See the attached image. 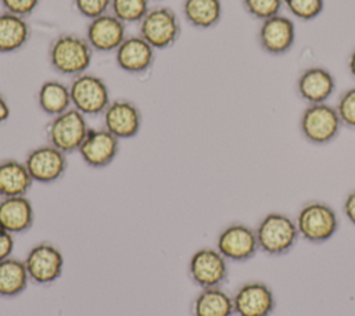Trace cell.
I'll use <instances>...</instances> for the list:
<instances>
[{
  "mask_svg": "<svg viewBox=\"0 0 355 316\" xmlns=\"http://www.w3.org/2000/svg\"><path fill=\"white\" fill-rule=\"evenodd\" d=\"M94 50L85 36L65 32L55 36L49 46V64L61 76H79L87 72Z\"/></svg>",
  "mask_w": 355,
  "mask_h": 316,
  "instance_id": "obj_1",
  "label": "cell"
},
{
  "mask_svg": "<svg viewBox=\"0 0 355 316\" xmlns=\"http://www.w3.org/2000/svg\"><path fill=\"white\" fill-rule=\"evenodd\" d=\"M255 234L259 249L273 256L288 252L300 237L295 220L280 212L265 215L255 227Z\"/></svg>",
  "mask_w": 355,
  "mask_h": 316,
  "instance_id": "obj_2",
  "label": "cell"
},
{
  "mask_svg": "<svg viewBox=\"0 0 355 316\" xmlns=\"http://www.w3.org/2000/svg\"><path fill=\"white\" fill-rule=\"evenodd\" d=\"M295 225L300 237L309 243L320 244L330 240L338 229L336 211L322 201H309L300 209Z\"/></svg>",
  "mask_w": 355,
  "mask_h": 316,
  "instance_id": "obj_3",
  "label": "cell"
},
{
  "mask_svg": "<svg viewBox=\"0 0 355 316\" xmlns=\"http://www.w3.org/2000/svg\"><path fill=\"white\" fill-rule=\"evenodd\" d=\"M89 129L86 116L78 109L69 108L65 112L53 116L46 125L44 133L49 144L68 155L79 150Z\"/></svg>",
  "mask_w": 355,
  "mask_h": 316,
  "instance_id": "obj_4",
  "label": "cell"
},
{
  "mask_svg": "<svg viewBox=\"0 0 355 316\" xmlns=\"http://www.w3.org/2000/svg\"><path fill=\"white\" fill-rule=\"evenodd\" d=\"M182 24L169 7L150 8L139 22V35L155 50L172 47L180 37Z\"/></svg>",
  "mask_w": 355,
  "mask_h": 316,
  "instance_id": "obj_5",
  "label": "cell"
},
{
  "mask_svg": "<svg viewBox=\"0 0 355 316\" xmlns=\"http://www.w3.org/2000/svg\"><path fill=\"white\" fill-rule=\"evenodd\" d=\"M69 91L72 108L78 109L85 116L103 115L111 103L110 89L105 80L94 73L85 72L72 78Z\"/></svg>",
  "mask_w": 355,
  "mask_h": 316,
  "instance_id": "obj_6",
  "label": "cell"
},
{
  "mask_svg": "<svg viewBox=\"0 0 355 316\" xmlns=\"http://www.w3.org/2000/svg\"><path fill=\"white\" fill-rule=\"evenodd\" d=\"M341 126L336 107L327 103L308 104L300 116L301 134L306 141L318 146L333 141Z\"/></svg>",
  "mask_w": 355,
  "mask_h": 316,
  "instance_id": "obj_7",
  "label": "cell"
},
{
  "mask_svg": "<svg viewBox=\"0 0 355 316\" xmlns=\"http://www.w3.org/2000/svg\"><path fill=\"white\" fill-rule=\"evenodd\" d=\"M24 262L31 281L39 286H50L55 283L64 270L62 252L49 241L35 244L28 251Z\"/></svg>",
  "mask_w": 355,
  "mask_h": 316,
  "instance_id": "obj_8",
  "label": "cell"
},
{
  "mask_svg": "<svg viewBox=\"0 0 355 316\" xmlns=\"http://www.w3.org/2000/svg\"><path fill=\"white\" fill-rule=\"evenodd\" d=\"M189 276L200 288L220 287L227 279V259L216 249L204 247L189 259Z\"/></svg>",
  "mask_w": 355,
  "mask_h": 316,
  "instance_id": "obj_9",
  "label": "cell"
},
{
  "mask_svg": "<svg viewBox=\"0 0 355 316\" xmlns=\"http://www.w3.org/2000/svg\"><path fill=\"white\" fill-rule=\"evenodd\" d=\"M24 162L33 182L40 184H51L60 180L68 168L67 154L49 143L32 148Z\"/></svg>",
  "mask_w": 355,
  "mask_h": 316,
  "instance_id": "obj_10",
  "label": "cell"
},
{
  "mask_svg": "<svg viewBox=\"0 0 355 316\" xmlns=\"http://www.w3.org/2000/svg\"><path fill=\"white\" fill-rule=\"evenodd\" d=\"M216 249L233 262H245L259 249L255 229L244 223L226 226L216 238Z\"/></svg>",
  "mask_w": 355,
  "mask_h": 316,
  "instance_id": "obj_11",
  "label": "cell"
},
{
  "mask_svg": "<svg viewBox=\"0 0 355 316\" xmlns=\"http://www.w3.org/2000/svg\"><path fill=\"white\" fill-rule=\"evenodd\" d=\"M104 128L119 140L133 139L141 129V111L128 98L111 100L103 112Z\"/></svg>",
  "mask_w": 355,
  "mask_h": 316,
  "instance_id": "obj_12",
  "label": "cell"
},
{
  "mask_svg": "<svg viewBox=\"0 0 355 316\" xmlns=\"http://www.w3.org/2000/svg\"><path fill=\"white\" fill-rule=\"evenodd\" d=\"M85 37L97 53H115L128 37L126 24L118 19L114 14L107 12L89 21Z\"/></svg>",
  "mask_w": 355,
  "mask_h": 316,
  "instance_id": "obj_13",
  "label": "cell"
},
{
  "mask_svg": "<svg viewBox=\"0 0 355 316\" xmlns=\"http://www.w3.org/2000/svg\"><path fill=\"white\" fill-rule=\"evenodd\" d=\"M78 152L87 166L94 169L105 168L114 162L119 152V139L105 128H90Z\"/></svg>",
  "mask_w": 355,
  "mask_h": 316,
  "instance_id": "obj_14",
  "label": "cell"
},
{
  "mask_svg": "<svg viewBox=\"0 0 355 316\" xmlns=\"http://www.w3.org/2000/svg\"><path fill=\"white\" fill-rule=\"evenodd\" d=\"M258 44L266 54L283 55L291 50L295 42V25L284 15H275L261 22Z\"/></svg>",
  "mask_w": 355,
  "mask_h": 316,
  "instance_id": "obj_15",
  "label": "cell"
},
{
  "mask_svg": "<svg viewBox=\"0 0 355 316\" xmlns=\"http://www.w3.org/2000/svg\"><path fill=\"white\" fill-rule=\"evenodd\" d=\"M232 298L237 316H269L276 304L272 290L262 281L241 284Z\"/></svg>",
  "mask_w": 355,
  "mask_h": 316,
  "instance_id": "obj_16",
  "label": "cell"
},
{
  "mask_svg": "<svg viewBox=\"0 0 355 316\" xmlns=\"http://www.w3.org/2000/svg\"><path fill=\"white\" fill-rule=\"evenodd\" d=\"M336 79L333 73L320 65L305 68L297 78V96L306 104L326 103L334 93Z\"/></svg>",
  "mask_w": 355,
  "mask_h": 316,
  "instance_id": "obj_17",
  "label": "cell"
},
{
  "mask_svg": "<svg viewBox=\"0 0 355 316\" xmlns=\"http://www.w3.org/2000/svg\"><path fill=\"white\" fill-rule=\"evenodd\" d=\"M155 61V49L140 35L128 36L115 51V62L122 71L140 75L147 72Z\"/></svg>",
  "mask_w": 355,
  "mask_h": 316,
  "instance_id": "obj_18",
  "label": "cell"
},
{
  "mask_svg": "<svg viewBox=\"0 0 355 316\" xmlns=\"http://www.w3.org/2000/svg\"><path fill=\"white\" fill-rule=\"evenodd\" d=\"M35 209L26 195L0 198V227L11 234H19L32 227Z\"/></svg>",
  "mask_w": 355,
  "mask_h": 316,
  "instance_id": "obj_19",
  "label": "cell"
},
{
  "mask_svg": "<svg viewBox=\"0 0 355 316\" xmlns=\"http://www.w3.org/2000/svg\"><path fill=\"white\" fill-rule=\"evenodd\" d=\"M33 183L24 161L14 158L0 161V198L26 195Z\"/></svg>",
  "mask_w": 355,
  "mask_h": 316,
  "instance_id": "obj_20",
  "label": "cell"
},
{
  "mask_svg": "<svg viewBox=\"0 0 355 316\" xmlns=\"http://www.w3.org/2000/svg\"><path fill=\"white\" fill-rule=\"evenodd\" d=\"M32 36V28L26 18L15 14L0 12V53L11 54L24 49Z\"/></svg>",
  "mask_w": 355,
  "mask_h": 316,
  "instance_id": "obj_21",
  "label": "cell"
},
{
  "mask_svg": "<svg viewBox=\"0 0 355 316\" xmlns=\"http://www.w3.org/2000/svg\"><path fill=\"white\" fill-rule=\"evenodd\" d=\"M36 101L42 112L51 118L57 116L72 108L69 85L58 79L44 80L36 93Z\"/></svg>",
  "mask_w": 355,
  "mask_h": 316,
  "instance_id": "obj_22",
  "label": "cell"
},
{
  "mask_svg": "<svg viewBox=\"0 0 355 316\" xmlns=\"http://www.w3.org/2000/svg\"><path fill=\"white\" fill-rule=\"evenodd\" d=\"M233 298L220 287L201 288L191 302L193 316H233Z\"/></svg>",
  "mask_w": 355,
  "mask_h": 316,
  "instance_id": "obj_23",
  "label": "cell"
},
{
  "mask_svg": "<svg viewBox=\"0 0 355 316\" xmlns=\"http://www.w3.org/2000/svg\"><path fill=\"white\" fill-rule=\"evenodd\" d=\"M29 281L24 259L8 256L0 261V297L14 298L21 295Z\"/></svg>",
  "mask_w": 355,
  "mask_h": 316,
  "instance_id": "obj_24",
  "label": "cell"
},
{
  "mask_svg": "<svg viewBox=\"0 0 355 316\" xmlns=\"http://www.w3.org/2000/svg\"><path fill=\"white\" fill-rule=\"evenodd\" d=\"M184 21L197 29H209L222 18L220 0H184L182 6Z\"/></svg>",
  "mask_w": 355,
  "mask_h": 316,
  "instance_id": "obj_25",
  "label": "cell"
},
{
  "mask_svg": "<svg viewBox=\"0 0 355 316\" xmlns=\"http://www.w3.org/2000/svg\"><path fill=\"white\" fill-rule=\"evenodd\" d=\"M150 10V0H111L110 12L123 24H139Z\"/></svg>",
  "mask_w": 355,
  "mask_h": 316,
  "instance_id": "obj_26",
  "label": "cell"
},
{
  "mask_svg": "<svg viewBox=\"0 0 355 316\" xmlns=\"http://www.w3.org/2000/svg\"><path fill=\"white\" fill-rule=\"evenodd\" d=\"M283 4L300 21H312L322 14L324 0H283Z\"/></svg>",
  "mask_w": 355,
  "mask_h": 316,
  "instance_id": "obj_27",
  "label": "cell"
},
{
  "mask_svg": "<svg viewBox=\"0 0 355 316\" xmlns=\"http://www.w3.org/2000/svg\"><path fill=\"white\" fill-rule=\"evenodd\" d=\"M244 11L259 21H265L280 12L283 0H241Z\"/></svg>",
  "mask_w": 355,
  "mask_h": 316,
  "instance_id": "obj_28",
  "label": "cell"
},
{
  "mask_svg": "<svg viewBox=\"0 0 355 316\" xmlns=\"http://www.w3.org/2000/svg\"><path fill=\"white\" fill-rule=\"evenodd\" d=\"M336 111L343 126L355 129V86L344 90L340 94L336 104Z\"/></svg>",
  "mask_w": 355,
  "mask_h": 316,
  "instance_id": "obj_29",
  "label": "cell"
},
{
  "mask_svg": "<svg viewBox=\"0 0 355 316\" xmlns=\"http://www.w3.org/2000/svg\"><path fill=\"white\" fill-rule=\"evenodd\" d=\"M72 4L75 11L89 21L110 12L111 8V0H72Z\"/></svg>",
  "mask_w": 355,
  "mask_h": 316,
  "instance_id": "obj_30",
  "label": "cell"
},
{
  "mask_svg": "<svg viewBox=\"0 0 355 316\" xmlns=\"http://www.w3.org/2000/svg\"><path fill=\"white\" fill-rule=\"evenodd\" d=\"M0 3L4 11L28 18L37 10L40 0H0Z\"/></svg>",
  "mask_w": 355,
  "mask_h": 316,
  "instance_id": "obj_31",
  "label": "cell"
},
{
  "mask_svg": "<svg viewBox=\"0 0 355 316\" xmlns=\"http://www.w3.org/2000/svg\"><path fill=\"white\" fill-rule=\"evenodd\" d=\"M14 247H15L14 234L0 227V261L11 256Z\"/></svg>",
  "mask_w": 355,
  "mask_h": 316,
  "instance_id": "obj_32",
  "label": "cell"
},
{
  "mask_svg": "<svg viewBox=\"0 0 355 316\" xmlns=\"http://www.w3.org/2000/svg\"><path fill=\"white\" fill-rule=\"evenodd\" d=\"M343 209H344L347 219L355 226V188L347 194V197L344 200Z\"/></svg>",
  "mask_w": 355,
  "mask_h": 316,
  "instance_id": "obj_33",
  "label": "cell"
},
{
  "mask_svg": "<svg viewBox=\"0 0 355 316\" xmlns=\"http://www.w3.org/2000/svg\"><path fill=\"white\" fill-rule=\"evenodd\" d=\"M10 114H11L10 104H8L7 98L0 93V125L4 123L10 118Z\"/></svg>",
  "mask_w": 355,
  "mask_h": 316,
  "instance_id": "obj_34",
  "label": "cell"
},
{
  "mask_svg": "<svg viewBox=\"0 0 355 316\" xmlns=\"http://www.w3.org/2000/svg\"><path fill=\"white\" fill-rule=\"evenodd\" d=\"M347 65H348V71H349V73L352 75V78H355V47L352 49V51H351V53H349V55H348Z\"/></svg>",
  "mask_w": 355,
  "mask_h": 316,
  "instance_id": "obj_35",
  "label": "cell"
},
{
  "mask_svg": "<svg viewBox=\"0 0 355 316\" xmlns=\"http://www.w3.org/2000/svg\"><path fill=\"white\" fill-rule=\"evenodd\" d=\"M155 1H161V0H155Z\"/></svg>",
  "mask_w": 355,
  "mask_h": 316,
  "instance_id": "obj_36",
  "label": "cell"
}]
</instances>
